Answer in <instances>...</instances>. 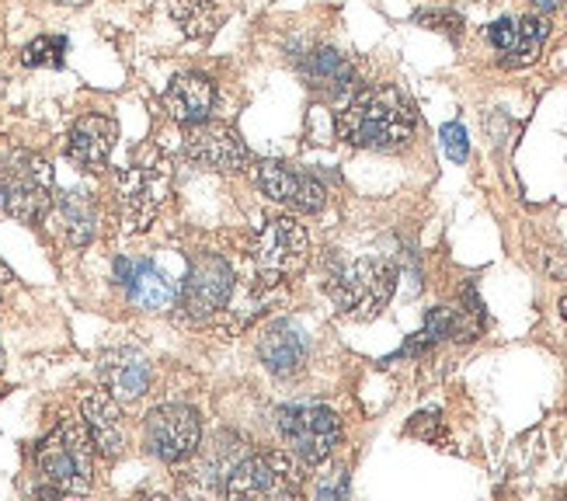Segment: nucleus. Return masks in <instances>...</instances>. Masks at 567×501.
<instances>
[{
    "label": "nucleus",
    "instance_id": "27",
    "mask_svg": "<svg viewBox=\"0 0 567 501\" xmlns=\"http://www.w3.org/2000/svg\"><path fill=\"white\" fill-rule=\"evenodd\" d=\"M14 279V275H11V268L4 265V262H0V286H4V283H11Z\"/></svg>",
    "mask_w": 567,
    "mask_h": 501
},
{
    "label": "nucleus",
    "instance_id": "19",
    "mask_svg": "<svg viewBox=\"0 0 567 501\" xmlns=\"http://www.w3.org/2000/svg\"><path fill=\"white\" fill-rule=\"evenodd\" d=\"M303 78L313 91H324V94H341L344 88H352L355 81V70L352 63L344 60L338 49H317L303 60Z\"/></svg>",
    "mask_w": 567,
    "mask_h": 501
},
{
    "label": "nucleus",
    "instance_id": "26",
    "mask_svg": "<svg viewBox=\"0 0 567 501\" xmlns=\"http://www.w3.org/2000/svg\"><path fill=\"white\" fill-rule=\"evenodd\" d=\"M560 4H564V0H533V8H536V11H547V14L557 11Z\"/></svg>",
    "mask_w": 567,
    "mask_h": 501
},
{
    "label": "nucleus",
    "instance_id": "3",
    "mask_svg": "<svg viewBox=\"0 0 567 501\" xmlns=\"http://www.w3.org/2000/svg\"><path fill=\"white\" fill-rule=\"evenodd\" d=\"M393 289H398V268L383 258H359L338 272L328 293L334 307L352 320H373L386 310Z\"/></svg>",
    "mask_w": 567,
    "mask_h": 501
},
{
    "label": "nucleus",
    "instance_id": "10",
    "mask_svg": "<svg viewBox=\"0 0 567 501\" xmlns=\"http://www.w3.org/2000/svg\"><path fill=\"white\" fill-rule=\"evenodd\" d=\"M258 188L279 206L296 213H320L328 206V188L320 185L310 171L292 167L286 161H265L258 167Z\"/></svg>",
    "mask_w": 567,
    "mask_h": 501
},
{
    "label": "nucleus",
    "instance_id": "21",
    "mask_svg": "<svg viewBox=\"0 0 567 501\" xmlns=\"http://www.w3.org/2000/svg\"><path fill=\"white\" fill-rule=\"evenodd\" d=\"M60 223H63V234L70 244H91L97 234V206H94V195L78 188V192H66L60 198Z\"/></svg>",
    "mask_w": 567,
    "mask_h": 501
},
{
    "label": "nucleus",
    "instance_id": "5",
    "mask_svg": "<svg viewBox=\"0 0 567 501\" xmlns=\"http://www.w3.org/2000/svg\"><path fill=\"white\" fill-rule=\"evenodd\" d=\"M224 494L234 501L292 498V494H300V470H296L292 460L282 453H248L230 470Z\"/></svg>",
    "mask_w": 567,
    "mask_h": 501
},
{
    "label": "nucleus",
    "instance_id": "7",
    "mask_svg": "<svg viewBox=\"0 0 567 501\" xmlns=\"http://www.w3.org/2000/svg\"><path fill=\"white\" fill-rule=\"evenodd\" d=\"M307 258H310V237L300 223L292 216L268 219V227L261 231V237L255 244V262L265 279L268 283L289 279V275L303 272Z\"/></svg>",
    "mask_w": 567,
    "mask_h": 501
},
{
    "label": "nucleus",
    "instance_id": "29",
    "mask_svg": "<svg viewBox=\"0 0 567 501\" xmlns=\"http://www.w3.org/2000/svg\"><path fill=\"white\" fill-rule=\"evenodd\" d=\"M0 369H4V348H0Z\"/></svg>",
    "mask_w": 567,
    "mask_h": 501
},
{
    "label": "nucleus",
    "instance_id": "2",
    "mask_svg": "<svg viewBox=\"0 0 567 501\" xmlns=\"http://www.w3.org/2000/svg\"><path fill=\"white\" fill-rule=\"evenodd\" d=\"M0 206L21 223H39L53 209V164L35 150H11L0 161Z\"/></svg>",
    "mask_w": 567,
    "mask_h": 501
},
{
    "label": "nucleus",
    "instance_id": "24",
    "mask_svg": "<svg viewBox=\"0 0 567 501\" xmlns=\"http://www.w3.org/2000/svg\"><path fill=\"white\" fill-rule=\"evenodd\" d=\"M66 57V39L63 35H39L21 49L24 67H63Z\"/></svg>",
    "mask_w": 567,
    "mask_h": 501
},
{
    "label": "nucleus",
    "instance_id": "20",
    "mask_svg": "<svg viewBox=\"0 0 567 501\" xmlns=\"http://www.w3.org/2000/svg\"><path fill=\"white\" fill-rule=\"evenodd\" d=\"M171 18L188 39H209L227 21V11L219 0H171Z\"/></svg>",
    "mask_w": 567,
    "mask_h": 501
},
{
    "label": "nucleus",
    "instance_id": "23",
    "mask_svg": "<svg viewBox=\"0 0 567 501\" xmlns=\"http://www.w3.org/2000/svg\"><path fill=\"white\" fill-rule=\"evenodd\" d=\"M547 32H550V24L544 18H515L512 45L502 53L505 67H529V63H536L539 53H544Z\"/></svg>",
    "mask_w": 567,
    "mask_h": 501
},
{
    "label": "nucleus",
    "instance_id": "14",
    "mask_svg": "<svg viewBox=\"0 0 567 501\" xmlns=\"http://www.w3.org/2000/svg\"><path fill=\"white\" fill-rule=\"evenodd\" d=\"M97 372H102V384L109 387V393L115 400H140L146 390H151V362L146 356H140L136 348H112L102 359H97Z\"/></svg>",
    "mask_w": 567,
    "mask_h": 501
},
{
    "label": "nucleus",
    "instance_id": "28",
    "mask_svg": "<svg viewBox=\"0 0 567 501\" xmlns=\"http://www.w3.org/2000/svg\"><path fill=\"white\" fill-rule=\"evenodd\" d=\"M56 4H87V0H56Z\"/></svg>",
    "mask_w": 567,
    "mask_h": 501
},
{
    "label": "nucleus",
    "instance_id": "31",
    "mask_svg": "<svg viewBox=\"0 0 567 501\" xmlns=\"http://www.w3.org/2000/svg\"><path fill=\"white\" fill-rule=\"evenodd\" d=\"M0 88H4V81H0Z\"/></svg>",
    "mask_w": 567,
    "mask_h": 501
},
{
    "label": "nucleus",
    "instance_id": "22",
    "mask_svg": "<svg viewBox=\"0 0 567 501\" xmlns=\"http://www.w3.org/2000/svg\"><path fill=\"white\" fill-rule=\"evenodd\" d=\"M248 457V442H244L240 436L234 432H219L209 449H206V460H203V478L209 488H219L224 491L227 478H230V470Z\"/></svg>",
    "mask_w": 567,
    "mask_h": 501
},
{
    "label": "nucleus",
    "instance_id": "17",
    "mask_svg": "<svg viewBox=\"0 0 567 501\" xmlns=\"http://www.w3.org/2000/svg\"><path fill=\"white\" fill-rule=\"evenodd\" d=\"M164 105L167 112L175 115L182 125H199L213 115L216 105V84L206 78V73H178L171 81L167 94H164Z\"/></svg>",
    "mask_w": 567,
    "mask_h": 501
},
{
    "label": "nucleus",
    "instance_id": "11",
    "mask_svg": "<svg viewBox=\"0 0 567 501\" xmlns=\"http://www.w3.org/2000/svg\"><path fill=\"white\" fill-rule=\"evenodd\" d=\"M118 188H122V206H126L130 231H146V227H151L154 213L167 198V188H171L167 164L157 154H154L151 164H133L118 178Z\"/></svg>",
    "mask_w": 567,
    "mask_h": 501
},
{
    "label": "nucleus",
    "instance_id": "13",
    "mask_svg": "<svg viewBox=\"0 0 567 501\" xmlns=\"http://www.w3.org/2000/svg\"><path fill=\"white\" fill-rule=\"evenodd\" d=\"M115 279L140 310H167L178 296V286L167 279V272L157 268L154 262H143V258L140 262L122 258L115 265Z\"/></svg>",
    "mask_w": 567,
    "mask_h": 501
},
{
    "label": "nucleus",
    "instance_id": "18",
    "mask_svg": "<svg viewBox=\"0 0 567 501\" xmlns=\"http://www.w3.org/2000/svg\"><path fill=\"white\" fill-rule=\"evenodd\" d=\"M258 356L276 376H289L307 359V338L292 324H272L258 341Z\"/></svg>",
    "mask_w": 567,
    "mask_h": 501
},
{
    "label": "nucleus",
    "instance_id": "12",
    "mask_svg": "<svg viewBox=\"0 0 567 501\" xmlns=\"http://www.w3.org/2000/svg\"><path fill=\"white\" fill-rule=\"evenodd\" d=\"M230 289H234V268L219 255H199L188 268L182 299L192 317H209L219 307H227Z\"/></svg>",
    "mask_w": 567,
    "mask_h": 501
},
{
    "label": "nucleus",
    "instance_id": "1",
    "mask_svg": "<svg viewBox=\"0 0 567 501\" xmlns=\"http://www.w3.org/2000/svg\"><path fill=\"white\" fill-rule=\"evenodd\" d=\"M417 115L398 88H369L359 91L338 112V136L359 150H401L414 136Z\"/></svg>",
    "mask_w": 567,
    "mask_h": 501
},
{
    "label": "nucleus",
    "instance_id": "8",
    "mask_svg": "<svg viewBox=\"0 0 567 501\" xmlns=\"http://www.w3.org/2000/svg\"><path fill=\"white\" fill-rule=\"evenodd\" d=\"M203 439L199 415L185 405H164L146 415V446L164 463H185Z\"/></svg>",
    "mask_w": 567,
    "mask_h": 501
},
{
    "label": "nucleus",
    "instance_id": "25",
    "mask_svg": "<svg viewBox=\"0 0 567 501\" xmlns=\"http://www.w3.org/2000/svg\"><path fill=\"white\" fill-rule=\"evenodd\" d=\"M439 140H442V150H446V157L456 161V164H463L466 154H471V143H466V130H463L460 122H446V125H442Z\"/></svg>",
    "mask_w": 567,
    "mask_h": 501
},
{
    "label": "nucleus",
    "instance_id": "6",
    "mask_svg": "<svg viewBox=\"0 0 567 501\" xmlns=\"http://www.w3.org/2000/svg\"><path fill=\"white\" fill-rule=\"evenodd\" d=\"M279 432L303 463H324L341 442V421L331 408L289 405L279 411Z\"/></svg>",
    "mask_w": 567,
    "mask_h": 501
},
{
    "label": "nucleus",
    "instance_id": "16",
    "mask_svg": "<svg viewBox=\"0 0 567 501\" xmlns=\"http://www.w3.org/2000/svg\"><path fill=\"white\" fill-rule=\"evenodd\" d=\"M81 411H84V425L94 442V453L115 460L122 449H126V421H122L115 397L109 390H94L91 397H84Z\"/></svg>",
    "mask_w": 567,
    "mask_h": 501
},
{
    "label": "nucleus",
    "instance_id": "30",
    "mask_svg": "<svg viewBox=\"0 0 567 501\" xmlns=\"http://www.w3.org/2000/svg\"><path fill=\"white\" fill-rule=\"evenodd\" d=\"M560 307H564V310H560V314H564V317H567V299H564V304H560Z\"/></svg>",
    "mask_w": 567,
    "mask_h": 501
},
{
    "label": "nucleus",
    "instance_id": "4",
    "mask_svg": "<svg viewBox=\"0 0 567 501\" xmlns=\"http://www.w3.org/2000/svg\"><path fill=\"white\" fill-rule=\"evenodd\" d=\"M39 470L60 494H84L94 481V442L78 421H63L39 446Z\"/></svg>",
    "mask_w": 567,
    "mask_h": 501
},
{
    "label": "nucleus",
    "instance_id": "9",
    "mask_svg": "<svg viewBox=\"0 0 567 501\" xmlns=\"http://www.w3.org/2000/svg\"><path fill=\"white\" fill-rule=\"evenodd\" d=\"M182 150L192 164H199L206 171H219V174L244 171L251 161V150L240 140V133H234L230 125L209 122V119L199 125H188Z\"/></svg>",
    "mask_w": 567,
    "mask_h": 501
},
{
    "label": "nucleus",
    "instance_id": "15",
    "mask_svg": "<svg viewBox=\"0 0 567 501\" xmlns=\"http://www.w3.org/2000/svg\"><path fill=\"white\" fill-rule=\"evenodd\" d=\"M118 140V125L109 115H84L73 122L70 143H66V157L73 164H81L87 171H102L112 157Z\"/></svg>",
    "mask_w": 567,
    "mask_h": 501
}]
</instances>
